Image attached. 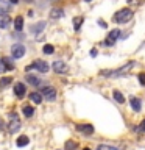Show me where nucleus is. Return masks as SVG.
Masks as SVG:
<instances>
[{"label": "nucleus", "instance_id": "nucleus-1", "mask_svg": "<svg viewBox=\"0 0 145 150\" xmlns=\"http://www.w3.org/2000/svg\"><path fill=\"white\" fill-rule=\"evenodd\" d=\"M134 66V61H130V63H126L125 66H122L120 69H114V70H101V75L103 77H122V75H125L128 70Z\"/></svg>", "mask_w": 145, "mask_h": 150}, {"label": "nucleus", "instance_id": "nucleus-2", "mask_svg": "<svg viewBox=\"0 0 145 150\" xmlns=\"http://www.w3.org/2000/svg\"><path fill=\"white\" fill-rule=\"evenodd\" d=\"M131 17H133V11H131L130 8H123L112 16V21L115 23H125V22H128Z\"/></svg>", "mask_w": 145, "mask_h": 150}, {"label": "nucleus", "instance_id": "nucleus-3", "mask_svg": "<svg viewBox=\"0 0 145 150\" xmlns=\"http://www.w3.org/2000/svg\"><path fill=\"white\" fill-rule=\"evenodd\" d=\"M31 69H37L39 72L45 74V72H49V64H47L45 61H42V59H36L33 64H30V66H27V67H25L27 72H30Z\"/></svg>", "mask_w": 145, "mask_h": 150}, {"label": "nucleus", "instance_id": "nucleus-4", "mask_svg": "<svg viewBox=\"0 0 145 150\" xmlns=\"http://www.w3.org/2000/svg\"><path fill=\"white\" fill-rule=\"evenodd\" d=\"M9 119H11V122H9V127H8V130H9V133H17L19 130H20V120H19V117L16 112H11L9 114Z\"/></svg>", "mask_w": 145, "mask_h": 150}, {"label": "nucleus", "instance_id": "nucleus-5", "mask_svg": "<svg viewBox=\"0 0 145 150\" xmlns=\"http://www.w3.org/2000/svg\"><path fill=\"white\" fill-rule=\"evenodd\" d=\"M11 55H13L14 59L22 58V56L25 55V47H23L22 44H14V45L11 47Z\"/></svg>", "mask_w": 145, "mask_h": 150}, {"label": "nucleus", "instance_id": "nucleus-6", "mask_svg": "<svg viewBox=\"0 0 145 150\" xmlns=\"http://www.w3.org/2000/svg\"><path fill=\"white\" fill-rule=\"evenodd\" d=\"M42 97L45 98V100H49V102H53L55 98H56V91H55V88H51V86H47L42 89Z\"/></svg>", "mask_w": 145, "mask_h": 150}, {"label": "nucleus", "instance_id": "nucleus-7", "mask_svg": "<svg viewBox=\"0 0 145 150\" xmlns=\"http://www.w3.org/2000/svg\"><path fill=\"white\" fill-rule=\"evenodd\" d=\"M51 67H53L55 72H59V74L67 72V66H65L64 61H55V63L51 64Z\"/></svg>", "mask_w": 145, "mask_h": 150}, {"label": "nucleus", "instance_id": "nucleus-8", "mask_svg": "<svg viewBox=\"0 0 145 150\" xmlns=\"http://www.w3.org/2000/svg\"><path fill=\"white\" fill-rule=\"evenodd\" d=\"M77 130L81 131L84 134H92L94 133V125L91 124H81V125H77Z\"/></svg>", "mask_w": 145, "mask_h": 150}, {"label": "nucleus", "instance_id": "nucleus-9", "mask_svg": "<svg viewBox=\"0 0 145 150\" xmlns=\"http://www.w3.org/2000/svg\"><path fill=\"white\" fill-rule=\"evenodd\" d=\"M0 63H2V67H3L5 70H13V69H14L13 59H11V58H8V56H2Z\"/></svg>", "mask_w": 145, "mask_h": 150}, {"label": "nucleus", "instance_id": "nucleus-10", "mask_svg": "<svg viewBox=\"0 0 145 150\" xmlns=\"http://www.w3.org/2000/svg\"><path fill=\"white\" fill-rule=\"evenodd\" d=\"M9 23H11V17L9 14H0V28H8Z\"/></svg>", "mask_w": 145, "mask_h": 150}, {"label": "nucleus", "instance_id": "nucleus-11", "mask_svg": "<svg viewBox=\"0 0 145 150\" xmlns=\"http://www.w3.org/2000/svg\"><path fill=\"white\" fill-rule=\"evenodd\" d=\"M14 94H16L17 97H23L25 96V86H23L22 83H17L16 86H14Z\"/></svg>", "mask_w": 145, "mask_h": 150}, {"label": "nucleus", "instance_id": "nucleus-12", "mask_svg": "<svg viewBox=\"0 0 145 150\" xmlns=\"http://www.w3.org/2000/svg\"><path fill=\"white\" fill-rule=\"evenodd\" d=\"M130 103H131V106H133L134 111H140V108H142V103H140V100H139V98H136V97H131Z\"/></svg>", "mask_w": 145, "mask_h": 150}, {"label": "nucleus", "instance_id": "nucleus-13", "mask_svg": "<svg viewBox=\"0 0 145 150\" xmlns=\"http://www.w3.org/2000/svg\"><path fill=\"white\" fill-rule=\"evenodd\" d=\"M14 28H16V31H22V28H23V17L22 16H17L14 19Z\"/></svg>", "mask_w": 145, "mask_h": 150}, {"label": "nucleus", "instance_id": "nucleus-14", "mask_svg": "<svg viewBox=\"0 0 145 150\" xmlns=\"http://www.w3.org/2000/svg\"><path fill=\"white\" fill-rule=\"evenodd\" d=\"M28 142H30V139H28L27 136H19V138L16 139L17 147H25V145H28Z\"/></svg>", "mask_w": 145, "mask_h": 150}, {"label": "nucleus", "instance_id": "nucleus-15", "mask_svg": "<svg viewBox=\"0 0 145 150\" xmlns=\"http://www.w3.org/2000/svg\"><path fill=\"white\" fill-rule=\"evenodd\" d=\"M30 100L33 103H36V105H39V103L42 102V96H41L39 92H31L30 94Z\"/></svg>", "mask_w": 145, "mask_h": 150}, {"label": "nucleus", "instance_id": "nucleus-16", "mask_svg": "<svg viewBox=\"0 0 145 150\" xmlns=\"http://www.w3.org/2000/svg\"><path fill=\"white\" fill-rule=\"evenodd\" d=\"M25 78H27V81L30 84H33V86H39V84H41V80L37 77H34V75H27Z\"/></svg>", "mask_w": 145, "mask_h": 150}, {"label": "nucleus", "instance_id": "nucleus-17", "mask_svg": "<svg viewBox=\"0 0 145 150\" xmlns=\"http://www.w3.org/2000/svg\"><path fill=\"white\" fill-rule=\"evenodd\" d=\"M44 28H45V22H37V23H34V25L31 27V31L41 33V31H44Z\"/></svg>", "mask_w": 145, "mask_h": 150}, {"label": "nucleus", "instance_id": "nucleus-18", "mask_svg": "<svg viewBox=\"0 0 145 150\" xmlns=\"http://www.w3.org/2000/svg\"><path fill=\"white\" fill-rule=\"evenodd\" d=\"M33 114H34V108L30 106V105L23 106V116L25 117H33Z\"/></svg>", "mask_w": 145, "mask_h": 150}, {"label": "nucleus", "instance_id": "nucleus-19", "mask_svg": "<svg viewBox=\"0 0 145 150\" xmlns=\"http://www.w3.org/2000/svg\"><path fill=\"white\" fill-rule=\"evenodd\" d=\"M112 97H114V100L117 103H123L125 102V97H123V94H122L120 91H114L112 92Z\"/></svg>", "mask_w": 145, "mask_h": 150}, {"label": "nucleus", "instance_id": "nucleus-20", "mask_svg": "<svg viewBox=\"0 0 145 150\" xmlns=\"http://www.w3.org/2000/svg\"><path fill=\"white\" fill-rule=\"evenodd\" d=\"M78 149V144L75 142V141H72V139H69L67 142H65V145H64V150H77Z\"/></svg>", "mask_w": 145, "mask_h": 150}, {"label": "nucleus", "instance_id": "nucleus-21", "mask_svg": "<svg viewBox=\"0 0 145 150\" xmlns=\"http://www.w3.org/2000/svg\"><path fill=\"white\" fill-rule=\"evenodd\" d=\"M119 36H120V30H119V28H115V30H111V31H109V35H108L109 41H112V42L117 41V38H119Z\"/></svg>", "mask_w": 145, "mask_h": 150}, {"label": "nucleus", "instance_id": "nucleus-22", "mask_svg": "<svg viewBox=\"0 0 145 150\" xmlns=\"http://www.w3.org/2000/svg\"><path fill=\"white\" fill-rule=\"evenodd\" d=\"M64 16V11L63 9H51V13H50V17L51 19H59V17H63Z\"/></svg>", "mask_w": 145, "mask_h": 150}, {"label": "nucleus", "instance_id": "nucleus-23", "mask_svg": "<svg viewBox=\"0 0 145 150\" xmlns=\"http://www.w3.org/2000/svg\"><path fill=\"white\" fill-rule=\"evenodd\" d=\"M9 9V3L6 0H0V14H5V11Z\"/></svg>", "mask_w": 145, "mask_h": 150}, {"label": "nucleus", "instance_id": "nucleus-24", "mask_svg": "<svg viewBox=\"0 0 145 150\" xmlns=\"http://www.w3.org/2000/svg\"><path fill=\"white\" fill-rule=\"evenodd\" d=\"M83 23V17H73V30H80V27H81Z\"/></svg>", "mask_w": 145, "mask_h": 150}, {"label": "nucleus", "instance_id": "nucleus-25", "mask_svg": "<svg viewBox=\"0 0 145 150\" xmlns=\"http://www.w3.org/2000/svg\"><path fill=\"white\" fill-rule=\"evenodd\" d=\"M11 77H3V78H0V88H5V86H8V84H11Z\"/></svg>", "mask_w": 145, "mask_h": 150}, {"label": "nucleus", "instance_id": "nucleus-26", "mask_svg": "<svg viewBox=\"0 0 145 150\" xmlns=\"http://www.w3.org/2000/svg\"><path fill=\"white\" fill-rule=\"evenodd\" d=\"M42 50H44V53L45 55H51V53H53V45H51V44H45L44 45V49H42Z\"/></svg>", "mask_w": 145, "mask_h": 150}, {"label": "nucleus", "instance_id": "nucleus-27", "mask_svg": "<svg viewBox=\"0 0 145 150\" xmlns=\"http://www.w3.org/2000/svg\"><path fill=\"white\" fill-rule=\"evenodd\" d=\"M137 78H139V83H140V84H145V74H144V72H142V74H139V77H137Z\"/></svg>", "mask_w": 145, "mask_h": 150}, {"label": "nucleus", "instance_id": "nucleus-28", "mask_svg": "<svg viewBox=\"0 0 145 150\" xmlns=\"http://www.w3.org/2000/svg\"><path fill=\"white\" fill-rule=\"evenodd\" d=\"M97 150H115V149L108 147V145H98V149H97Z\"/></svg>", "mask_w": 145, "mask_h": 150}, {"label": "nucleus", "instance_id": "nucleus-29", "mask_svg": "<svg viewBox=\"0 0 145 150\" xmlns=\"http://www.w3.org/2000/svg\"><path fill=\"white\" fill-rule=\"evenodd\" d=\"M98 23H100V27H101V28H108L106 22H103V21H98Z\"/></svg>", "mask_w": 145, "mask_h": 150}, {"label": "nucleus", "instance_id": "nucleus-30", "mask_svg": "<svg viewBox=\"0 0 145 150\" xmlns=\"http://www.w3.org/2000/svg\"><path fill=\"white\" fill-rule=\"evenodd\" d=\"M91 56H97V49H92L91 50Z\"/></svg>", "mask_w": 145, "mask_h": 150}, {"label": "nucleus", "instance_id": "nucleus-31", "mask_svg": "<svg viewBox=\"0 0 145 150\" xmlns=\"http://www.w3.org/2000/svg\"><path fill=\"white\" fill-rule=\"evenodd\" d=\"M140 130H142V131H145V119L142 120V124H140Z\"/></svg>", "mask_w": 145, "mask_h": 150}, {"label": "nucleus", "instance_id": "nucleus-32", "mask_svg": "<svg viewBox=\"0 0 145 150\" xmlns=\"http://www.w3.org/2000/svg\"><path fill=\"white\" fill-rule=\"evenodd\" d=\"M19 0H9V3H17Z\"/></svg>", "mask_w": 145, "mask_h": 150}, {"label": "nucleus", "instance_id": "nucleus-33", "mask_svg": "<svg viewBox=\"0 0 145 150\" xmlns=\"http://www.w3.org/2000/svg\"><path fill=\"white\" fill-rule=\"evenodd\" d=\"M83 150H92V149H89V147H86V149H83Z\"/></svg>", "mask_w": 145, "mask_h": 150}, {"label": "nucleus", "instance_id": "nucleus-34", "mask_svg": "<svg viewBox=\"0 0 145 150\" xmlns=\"http://www.w3.org/2000/svg\"><path fill=\"white\" fill-rule=\"evenodd\" d=\"M86 2H92V0H86Z\"/></svg>", "mask_w": 145, "mask_h": 150}]
</instances>
